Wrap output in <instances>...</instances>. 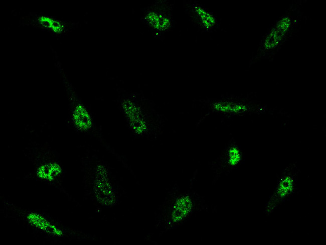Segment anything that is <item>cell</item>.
Here are the masks:
<instances>
[{
	"instance_id": "obj_1",
	"label": "cell",
	"mask_w": 326,
	"mask_h": 245,
	"mask_svg": "<svg viewBox=\"0 0 326 245\" xmlns=\"http://www.w3.org/2000/svg\"><path fill=\"white\" fill-rule=\"evenodd\" d=\"M300 14L299 10L291 9L281 16L263 36L255 58H268L275 54L295 29Z\"/></svg>"
},
{
	"instance_id": "obj_2",
	"label": "cell",
	"mask_w": 326,
	"mask_h": 245,
	"mask_svg": "<svg viewBox=\"0 0 326 245\" xmlns=\"http://www.w3.org/2000/svg\"><path fill=\"white\" fill-rule=\"evenodd\" d=\"M196 207V201L193 194L183 193L179 195L171 205L167 221L168 226L183 223L193 213Z\"/></svg>"
},
{
	"instance_id": "obj_3",
	"label": "cell",
	"mask_w": 326,
	"mask_h": 245,
	"mask_svg": "<svg viewBox=\"0 0 326 245\" xmlns=\"http://www.w3.org/2000/svg\"><path fill=\"white\" fill-rule=\"evenodd\" d=\"M93 192L96 200L102 205L111 206L115 203V190L109 179L106 168L101 165L96 168Z\"/></svg>"
},
{
	"instance_id": "obj_4",
	"label": "cell",
	"mask_w": 326,
	"mask_h": 245,
	"mask_svg": "<svg viewBox=\"0 0 326 245\" xmlns=\"http://www.w3.org/2000/svg\"><path fill=\"white\" fill-rule=\"evenodd\" d=\"M26 218L30 225L50 236L60 237L64 235L60 227L41 214L31 212L27 214Z\"/></svg>"
},
{
	"instance_id": "obj_5",
	"label": "cell",
	"mask_w": 326,
	"mask_h": 245,
	"mask_svg": "<svg viewBox=\"0 0 326 245\" xmlns=\"http://www.w3.org/2000/svg\"><path fill=\"white\" fill-rule=\"evenodd\" d=\"M122 107L132 131L138 135L144 133L146 124L138 106L130 100H125Z\"/></svg>"
},
{
	"instance_id": "obj_6",
	"label": "cell",
	"mask_w": 326,
	"mask_h": 245,
	"mask_svg": "<svg viewBox=\"0 0 326 245\" xmlns=\"http://www.w3.org/2000/svg\"><path fill=\"white\" fill-rule=\"evenodd\" d=\"M294 180L293 177L289 174L283 175L279 179V181L275 188L274 193L272 194L271 199V205L275 207L280 201L285 199L290 193H291L294 187Z\"/></svg>"
},
{
	"instance_id": "obj_7",
	"label": "cell",
	"mask_w": 326,
	"mask_h": 245,
	"mask_svg": "<svg viewBox=\"0 0 326 245\" xmlns=\"http://www.w3.org/2000/svg\"><path fill=\"white\" fill-rule=\"evenodd\" d=\"M73 118L76 127L82 130H87L92 126V119L86 109L82 105H76L73 113Z\"/></svg>"
},
{
	"instance_id": "obj_8",
	"label": "cell",
	"mask_w": 326,
	"mask_h": 245,
	"mask_svg": "<svg viewBox=\"0 0 326 245\" xmlns=\"http://www.w3.org/2000/svg\"><path fill=\"white\" fill-rule=\"evenodd\" d=\"M193 11L195 17L202 26L206 30H210L216 25L217 21L214 16L200 6H193Z\"/></svg>"
},
{
	"instance_id": "obj_9",
	"label": "cell",
	"mask_w": 326,
	"mask_h": 245,
	"mask_svg": "<svg viewBox=\"0 0 326 245\" xmlns=\"http://www.w3.org/2000/svg\"><path fill=\"white\" fill-rule=\"evenodd\" d=\"M145 19L148 24L157 31H164L170 25V21L163 14L156 12H149Z\"/></svg>"
},
{
	"instance_id": "obj_10",
	"label": "cell",
	"mask_w": 326,
	"mask_h": 245,
	"mask_svg": "<svg viewBox=\"0 0 326 245\" xmlns=\"http://www.w3.org/2000/svg\"><path fill=\"white\" fill-rule=\"evenodd\" d=\"M60 167L56 163H48L40 167L37 171L38 178L46 181H52L60 174Z\"/></svg>"
},
{
	"instance_id": "obj_11",
	"label": "cell",
	"mask_w": 326,
	"mask_h": 245,
	"mask_svg": "<svg viewBox=\"0 0 326 245\" xmlns=\"http://www.w3.org/2000/svg\"><path fill=\"white\" fill-rule=\"evenodd\" d=\"M39 24L55 33H61L64 30L62 23L48 16H41L38 19Z\"/></svg>"
},
{
	"instance_id": "obj_12",
	"label": "cell",
	"mask_w": 326,
	"mask_h": 245,
	"mask_svg": "<svg viewBox=\"0 0 326 245\" xmlns=\"http://www.w3.org/2000/svg\"><path fill=\"white\" fill-rule=\"evenodd\" d=\"M215 107L218 110L224 112H240L245 109V106L243 104L231 102H218Z\"/></svg>"
}]
</instances>
